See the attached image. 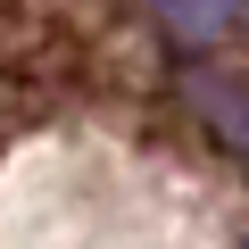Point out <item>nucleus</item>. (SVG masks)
Masks as SVG:
<instances>
[{
  "label": "nucleus",
  "mask_w": 249,
  "mask_h": 249,
  "mask_svg": "<svg viewBox=\"0 0 249 249\" xmlns=\"http://www.w3.org/2000/svg\"><path fill=\"white\" fill-rule=\"evenodd\" d=\"M241 9H249V0H158L166 34H183V42H208V34H224Z\"/></svg>",
  "instance_id": "1"
}]
</instances>
